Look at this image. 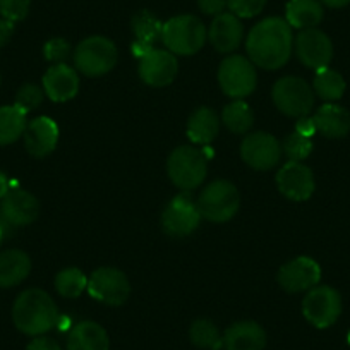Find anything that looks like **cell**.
Returning a JSON list of instances; mask_svg holds the SVG:
<instances>
[{
	"mask_svg": "<svg viewBox=\"0 0 350 350\" xmlns=\"http://www.w3.org/2000/svg\"><path fill=\"white\" fill-rule=\"evenodd\" d=\"M26 350H62V347L55 342V340L49 338V336H36Z\"/></svg>",
	"mask_w": 350,
	"mask_h": 350,
	"instance_id": "39",
	"label": "cell"
},
{
	"mask_svg": "<svg viewBox=\"0 0 350 350\" xmlns=\"http://www.w3.org/2000/svg\"><path fill=\"white\" fill-rule=\"evenodd\" d=\"M206 28L196 16H175L163 23L161 42L174 55H194L206 42Z\"/></svg>",
	"mask_w": 350,
	"mask_h": 350,
	"instance_id": "3",
	"label": "cell"
},
{
	"mask_svg": "<svg viewBox=\"0 0 350 350\" xmlns=\"http://www.w3.org/2000/svg\"><path fill=\"white\" fill-rule=\"evenodd\" d=\"M25 144L29 154L45 158L52 153L59 143V127L50 117H36L28 122L25 131Z\"/></svg>",
	"mask_w": 350,
	"mask_h": 350,
	"instance_id": "19",
	"label": "cell"
},
{
	"mask_svg": "<svg viewBox=\"0 0 350 350\" xmlns=\"http://www.w3.org/2000/svg\"><path fill=\"white\" fill-rule=\"evenodd\" d=\"M316 131L329 139H340L350 133V113L335 103H325L312 117Z\"/></svg>",
	"mask_w": 350,
	"mask_h": 350,
	"instance_id": "22",
	"label": "cell"
},
{
	"mask_svg": "<svg viewBox=\"0 0 350 350\" xmlns=\"http://www.w3.org/2000/svg\"><path fill=\"white\" fill-rule=\"evenodd\" d=\"M40 215V203L31 193L19 187H11L0 203V217L12 227L33 224Z\"/></svg>",
	"mask_w": 350,
	"mask_h": 350,
	"instance_id": "17",
	"label": "cell"
},
{
	"mask_svg": "<svg viewBox=\"0 0 350 350\" xmlns=\"http://www.w3.org/2000/svg\"><path fill=\"white\" fill-rule=\"evenodd\" d=\"M321 4H325L326 8H333V9H340L345 8L347 4H350V0H319Z\"/></svg>",
	"mask_w": 350,
	"mask_h": 350,
	"instance_id": "44",
	"label": "cell"
},
{
	"mask_svg": "<svg viewBox=\"0 0 350 350\" xmlns=\"http://www.w3.org/2000/svg\"><path fill=\"white\" fill-rule=\"evenodd\" d=\"M43 102V92L35 84H25L16 95V107L23 110V112H31V110L38 109Z\"/></svg>",
	"mask_w": 350,
	"mask_h": 350,
	"instance_id": "34",
	"label": "cell"
},
{
	"mask_svg": "<svg viewBox=\"0 0 350 350\" xmlns=\"http://www.w3.org/2000/svg\"><path fill=\"white\" fill-rule=\"evenodd\" d=\"M109 335L95 321L77 323L67 336V350H109Z\"/></svg>",
	"mask_w": 350,
	"mask_h": 350,
	"instance_id": "23",
	"label": "cell"
},
{
	"mask_svg": "<svg viewBox=\"0 0 350 350\" xmlns=\"http://www.w3.org/2000/svg\"><path fill=\"white\" fill-rule=\"evenodd\" d=\"M241 157L254 170H271L282 158V144L268 133H252L241 144Z\"/></svg>",
	"mask_w": 350,
	"mask_h": 350,
	"instance_id": "12",
	"label": "cell"
},
{
	"mask_svg": "<svg viewBox=\"0 0 350 350\" xmlns=\"http://www.w3.org/2000/svg\"><path fill=\"white\" fill-rule=\"evenodd\" d=\"M294 49L299 60L309 69L328 67L333 59V43L328 35L316 28L302 29L294 40Z\"/></svg>",
	"mask_w": 350,
	"mask_h": 350,
	"instance_id": "13",
	"label": "cell"
},
{
	"mask_svg": "<svg viewBox=\"0 0 350 350\" xmlns=\"http://www.w3.org/2000/svg\"><path fill=\"white\" fill-rule=\"evenodd\" d=\"M295 133L302 134V136L306 137H312L314 133H318V131H316L314 120H312L311 117H301V119L297 120V124H295Z\"/></svg>",
	"mask_w": 350,
	"mask_h": 350,
	"instance_id": "40",
	"label": "cell"
},
{
	"mask_svg": "<svg viewBox=\"0 0 350 350\" xmlns=\"http://www.w3.org/2000/svg\"><path fill=\"white\" fill-rule=\"evenodd\" d=\"M218 127H220V122H218L217 113L211 109H208V107H200L189 117V122H187V136H189V139L194 144L208 146V144L217 139Z\"/></svg>",
	"mask_w": 350,
	"mask_h": 350,
	"instance_id": "26",
	"label": "cell"
},
{
	"mask_svg": "<svg viewBox=\"0 0 350 350\" xmlns=\"http://www.w3.org/2000/svg\"><path fill=\"white\" fill-rule=\"evenodd\" d=\"M201 11L208 16H218L227 8V0H198Z\"/></svg>",
	"mask_w": 350,
	"mask_h": 350,
	"instance_id": "38",
	"label": "cell"
},
{
	"mask_svg": "<svg viewBox=\"0 0 350 350\" xmlns=\"http://www.w3.org/2000/svg\"><path fill=\"white\" fill-rule=\"evenodd\" d=\"M201 217L215 224L232 220L241 208V194L228 180H215L206 186L198 200Z\"/></svg>",
	"mask_w": 350,
	"mask_h": 350,
	"instance_id": "6",
	"label": "cell"
},
{
	"mask_svg": "<svg viewBox=\"0 0 350 350\" xmlns=\"http://www.w3.org/2000/svg\"><path fill=\"white\" fill-rule=\"evenodd\" d=\"M200 208L191 194H179L168 203L161 213V227L172 237H187L193 234L201 221Z\"/></svg>",
	"mask_w": 350,
	"mask_h": 350,
	"instance_id": "10",
	"label": "cell"
},
{
	"mask_svg": "<svg viewBox=\"0 0 350 350\" xmlns=\"http://www.w3.org/2000/svg\"><path fill=\"white\" fill-rule=\"evenodd\" d=\"M29 8H31V0H0V16L18 23L28 16Z\"/></svg>",
	"mask_w": 350,
	"mask_h": 350,
	"instance_id": "35",
	"label": "cell"
},
{
	"mask_svg": "<svg viewBox=\"0 0 350 350\" xmlns=\"http://www.w3.org/2000/svg\"><path fill=\"white\" fill-rule=\"evenodd\" d=\"M12 228H14V227H12V225H9L8 221L4 220V218L0 217V245L4 244V242L8 241L9 237H11V235H12Z\"/></svg>",
	"mask_w": 350,
	"mask_h": 350,
	"instance_id": "42",
	"label": "cell"
},
{
	"mask_svg": "<svg viewBox=\"0 0 350 350\" xmlns=\"http://www.w3.org/2000/svg\"><path fill=\"white\" fill-rule=\"evenodd\" d=\"M273 103L282 113L288 117H308L314 107V92L304 79L295 76L282 77L275 83Z\"/></svg>",
	"mask_w": 350,
	"mask_h": 350,
	"instance_id": "7",
	"label": "cell"
},
{
	"mask_svg": "<svg viewBox=\"0 0 350 350\" xmlns=\"http://www.w3.org/2000/svg\"><path fill=\"white\" fill-rule=\"evenodd\" d=\"M294 49L292 28L285 19L267 18L251 29L245 42L249 60L267 70L280 69Z\"/></svg>",
	"mask_w": 350,
	"mask_h": 350,
	"instance_id": "1",
	"label": "cell"
},
{
	"mask_svg": "<svg viewBox=\"0 0 350 350\" xmlns=\"http://www.w3.org/2000/svg\"><path fill=\"white\" fill-rule=\"evenodd\" d=\"M88 292L107 306H122L129 299L131 285L126 275L117 268L103 267L88 278Z\"/></svg>",
	"mask_w": 350,
	"mask_h": 350,
	"instance_id": "11",
	"label": "cell"
},
{
	"mask_svg": "<svg viewBox=\"0 0 350 350\" xmlns=\"http://www.w3.org/2000/svg\"><path fill=\"white\" fill-rule=\"evenodd\" d=\"M319 280H321V268L314 259L308 256L292 259L278 271V284L291 294L311 291L319 284Z\"/></svg>",
	"mask_w": 350,
	"mask_h": 350,
	"instance_id": "14",
	"label": "cell"
},
{
	"mask_svg": "<svg viewBox=\"0 0 350 350\" xmlns=\"http://www.w3.org/2000/svg\"><path fill=\"white\" fill-rule=\"evenodd\" d=\"M312 92L325 102H336L345 93V79L329 67L318 69L312 79Z\"/></svg>",
	"mask_w": 350,
	"mask_h": 350,
	"instance_id": "28",
	"label": "cell"
},
{
	"mask_svg": "<svg viewBox=\"0 0 350 350\" xmlns=\"http://www.w3.org/2000/svg\"><path fill=\"white\" fill-rule=\"evenodd\" d=\"M225 127L234 134H245L254 124V113L244 100H235L228 103L221 112Z\"/></svg>",
	"mask_w": 350,
	"mask_h": 350,
	"instance_id": "29",
	"label": "cell"
},
{
	"mask_svg": "<svg viewBox=\"0 0 350 350\" xmlns=\"http://www.w3.org/2000/svg\"><path fill=\"white\" fill-rule=\"evenodd\" d=\"M227 5L234 16L241 18H254L265 9L267 0H227Z\"/></svg>",
	"mask_w": 350,
	"mask_h": 350,
	"instance_id": "36",
	"label": "cell"
},
{
	"mask_svg": "<svg viewBox=\"0 0 350 350\" xmlns=\"http://www.w3.org/2000/svg\"><path fill=\"white\" fill-rule=\"evenodd\" d=\"M167 172L172 183L183 191H193L206 179V157L193 146H180L168 157Z\"/></svg>",
	"mask_w": 350,
	"mask_h": 350,
	"instance_id": "4",
	"label": "cell"
},
{
	"mask_svg": "<svg viewBox=\"0 0 350 350\" xmlns=\"http://www.w3.org/2000/svg\"><path fill=\"white\" fill-rule=\"evenodd\" d=\"M302 312L316 328H329L342 314V297L328 285H316L302 301Z\"/></svg>",
	"mask_w": 350,
	"mask_h": 350,
	"instance_id": "9",
	"label": "cell"
},
{
	"mask_svg": "<svg viewBox=\"0 0 350 350\" xmlns=\"http://www.w3.org/2000/svg\"><path fill=\"white\" fill-rule=\"evenodd\" d=\"M9 189H11V183H9L8 175L4 172H0V200L9 193Z\"/></svg>",
	"mask_w": 350,
	"mask_h": 350,
	"instance_id": "43",
	"label": "cell"
},
{
	"mask_svg": "<svg viewBox=\"0 0 350 350\" xmlns=\"http://www.w3.org/2000/svg\"><path fill=\"white\" fill-rule=\"evenodd\" d=\"M88 278L79 268H66L55 277V288L62 297L76 299L86 291Z\"/></svg>",
	"mask_w": 350,
	"mask_h": 350,
	"instance_id": "31",
	"label": "cell"
},
{
	"mask_svg": "<svg viewBox=\"0 0 350 350\" xmlns=\"http://www.w3.org/2000/svg\"><path fill=\"white\" fill-rule=\"evenodd\" d=\"M161 25L160 19L153 16L148 11H141L134 16L133 19V29L136 35V42L144 43V45L153 46V43L158 38H161Z\"/></svg>",
	"mask_w": 350,
	"mask_h": 350,
	"instance_id": "32",
	"label": "cell"
},
{
	"mask_svg": "<svg viewBox=\"0 0 350 350\" xmlns=\"http://www.w3.org/2000/svg\"><path fill=\"white\" fill-rule=\"evenodd\" d=\"M177 69H179L177 59L168 50L151 49L139 59V77L148 86H167L177 76Z\"/></svg>",
	"mask_w": 350,
	"mask_h": 350,
	"instance_id": "16",
	"label": "cell"
},
{
	"mask_svg": "<svg viewBox=\"0 0 350 350\" xmlns=\"http://www.w3.org/2000/svg\"><path fill=\"white\" fill-rule=\"evenodd\" d=\"M189 338L200 349L218 350L224 347V336L210 319H196L189 329Z\"/></svg>",
	"mask_w": 350,
	"mask_h": 350,
	"instance_id": "30",
	"label": "cell"
},
{
	"mask_svg": "<svg viewBox=\"0 0 350 350\" xmlns=\"http://www.w3.org/2000/svg\"><path fill=\"white\" fill-rule=\"evenodd\" d=\"M323 4L319 0H288L285 21L295 29L316 28L323 21Z\"/></svg>",
	"mask_w": 350,
	"mask_h": 350,
	"instance_id": "25",
	"label": "cell"
},
{
	"mask_svg": "<svg viewBox=\"0 0 350 350\" xmlns=\"http://www.w3.org/2000/svg\"><path fill=\"white\" fill-rule=\"evenodd\" d=\"M43 92L52 102H69L79 92V76L67 64H55L43 76Z\"/></svg>",
	"mask_w": 350,
	"mask_h": 350,
	"instance_id": "18",
	"label": "cell"
},
{
	"mask_svg": "<svg viewBox=\"0 0 350 350\" xmlns=\"http://www.w3.org/2000/svg\"><path fill=\"white\" fill-rule=\"evenodd\" d=\"M43 53H45V59L52 62L53 66L55 64H66V60L70 55V45L62 38H52L50 42L45 43Z\"/></svg>",
	"mask_w": 350,
	"mask_h": 350,
	"instance_id": "37",
	"label": "cell"
},
{
	"mask_svg": "<svg viewBox=\"0 0 350 350\" xmlns=\"http://www.w3.org/2000/svg\"><path fill=\"white\" fill-rule=\"evenodd\" d=\"M117 64V46L105 36H90L74 50V66L88 77L105 76Z\"/></svg>",
	"mask_w": 350,
	"mask_h": 350,
	"instance_id": "5",
	"label": "cell"
},
{
	"mask_svg": "<svg viewBox=\"0 0 350 350\" xmlns=\"http://www.w3.org/2000/svg\"><path fill=\"white\" fill-rule=\"evenodd\" d=\"M277 186L280 193L291 201H308L314 193V175L311 168L301 161H288L277 174Z\"/></svg>",
	"mask_w": 350,
	"mask_h": 350,
	"instance_id": "15",
	"label": "cell"
},
{
	"mask_svg": "<svg viewBox=\"0 0 350 350\" xmlns=\"http://www.w3.org/2000/svg\"><path fill=\"white\" fill-rule=\"evenodd\" d=\"M349 343H350V333H349Z\"/></svg>",
	"mask_w": 350,
	"mask_h": 350,
	"instance_id": "45",
	"label": "cell"
},
{
	"mask_svg": "<svg viewBox=\"0 0 350 350\" xmlns=\"http://www.w3.org/2000/svg\"><path fill=\"white\" fill-rule=\"evenodd\" d=\"M244 36V28L237 16L232 12H221L213 19L208 31L211 45L220 53H230L239 49Z\"/></svg>",
	"mask_w": 350,
	"mask_h": 350,
	"instance_id": "20",
	"label": "cell"
},
{
	"mask_svg": "<svg viewBox=\"0 0 350 350\" xmlns=\"http://www.w3.org/2000/svg\"><path fill=\"white\" fill-rule=\"evenodd\" d=\"M31 259L19 249L0 252V288H11L28 278Z\"/></svg>",
	"mask_w": 350,
	"mask_h": 350,
	"instance_id": "24",
	"label": "cell"
},
{
	"mask_svg": "<svg viewBox=\"0 0 350 350\" xmlns=\"http://www.w3.org/2000/svg\"><path fill=\"white\" fill-rule=\"evenodd\" d=\"M265 345L267 333L254 321H239L224 333L225 350H262Z\"/></svg>",
	"mask_w": 350,
	"mask_h": 350,
	"instance_id": "21",
	"label": "cell"
},
{
	"mask_svg": "<svg viewBox=\"0 0 350 350\" xmlns=\"http://www.w3.org/2000/svg\"><path fill=\"white\" fill-rule=\"evenodd\" d=\"M26 116L28 113L16 105L0 107V146L16 143L25 134L28 126Z\"/></svg>",
	"mask_w": 350,
	"mask_h": 350,
	"instance_id": "27",
	"label": "cell"
},
{
	"mask_svg": "<svg viewBox=\"0 0 350 350\" xmlns=\"http://www.w3.org/2000/svg\"><path fill=\"white\" fill-rule=\"evenodd\" d=\"M12 35H14V23L9 21V19L0 18V49L11 42Z\"/></svg>",
	"mask_w": 350,
	"mask_h": 350,
	"instance_id": "41",
	"label": "cell"
},
{
	"mask_svg": "<svg viewBox=\"0 0 350 350\" xmlns=\"http://www.w3.org/2000/svg\"><path fill=\"white\" fill-rule=\"evenodd\" d=\"M312 139L306 137L299 133H292L291 136L285 137L284 144H282V151L287 154L291 161H302L311 154L312 151Z\"/></svg>",
	"mask_w": 350,
	"mask_h": 350,
	"instance_id": "33",
	"label": "cell"
},
{
	"mask_svg": "<svg viewBox=\"0 0 350 350\" xmlns=\"http://www.w3.org/2000/svg\"><path fill=\"white\" fill-rule=\"evenodd\" d=\"M12 321L16 328L29 336H42L59 323V309L53 299L40 288L25 291L14 302Z\"/></svg>",
	"mask_w": 350,
	"mask_h": 350,
	"instance_id": "2",
	"label": "cell"
},
{
	"mask_svg": "<svg viewBox=\"0 0 350 350\" xmlns=\"http://www.w3.org/2000/svg\"><path fill=\"white\" fill-rule=\"evenodd\" d=\"M218 83L230 98H245L254 92L258 84L254 64L242 55L227 57L218 69Z\"/></svg>",
	"mask_w": 350,
	"mask_h": 350,
	"instance_id": "8",
	"label": "cell"
}]
</instances>
